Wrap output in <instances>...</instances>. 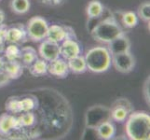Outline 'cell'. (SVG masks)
<instances>
[{"instance_id":"obj_27","label":"cell","mask_w":150,"mask_h":140,"mask_svg":"<svg viewBox=\"0 0 150 140\" xmlns=\"http://www.w3.org/2000/svg\"><path fill=\"white\" fill-rule=\"evenodd\" d=\"M39 1L44 5H47V6L58 7L63 5L65 2V0H39Z\"/></svg>"},{"instance_id":"obj_30","label":"cell","mask_w":150,"mask_h":140,"mask_svg":"<svg viewBox=\"0 0 150 140\" xmlns=\"http://www.w3.org/2000/svg\"><path fill=\"white\" fill-rule=\"evenodd\" d=\"M5 43H6V41H5V38L0 36V54L3 53V51L5 50Z\"/></svg>"},{"instance_id":"obj_14","label":"cell","mask_w":150,"mask_h":140,"mask_svg":"<svg viewBox=\"0 0 150 140\" xmlns=\"http://www.w3.org/2000/svg\"><path fill=\"white\" fill-rule=\"evenodd\" d=\"M108 50L111 55L125 53L131 50V42L129 38L125 36V34L120 35V37H117L110 43H108Z\"/></svg>"},{"instance_id":"obj_11","label":"cell","mask_w":150,"mask_h":140,"mask_svg":"<svg viewBox=\"0 0 150 140\" xmlns=\"http://www.w3.org/2000/svg\"><path fill=\"white\" fill-rule=\"evenodd\" d=\"M38 53L42 59L51 62L60 57V45L59 43L45 38L39 46Z\"/></svg>"},{"instance_id":"obj_5","label":"cell","mask_w":150,"mask_h":140,"mask_svg":"<svg viewBox=\"0 0 150 140\" xmlns=\"http://www.w3.org/2000/svg\"><path fill=\"white\" fill-rule=\"evenodd\" d=\"M49 29V23L44 18L35 16L31 18L26 25V31L28 38L39 42L47 38V33Z\"/></svg>"},{"instance_id":"obj_28","label":"cell","mask_w":150,"mask_h":140,"mask_svg":"<svg viewBox=\"0 0 150 140\" xmlns=\"http://www.w3.org/2000/svg\"><path fill=\"white\" fill-rule=\"evenodd\" d=\"M10 81H11V80L8 77L6 72L5 71L0 72V88L6 86V85H8L10 83Z\"/></svg>"},{"instance_id":"obj_17","label":"cell","mask_w":150,"mask_h":140,"mask_svg":"<svg viewBox=\"0 0 150 140\" xmlns=\"http://www.w3.org/2000/svg\"><path fill=\"white\" fill-rule=\"evenodd\" d=\"M96 133L97 136L100 138L105 140H109L115 136L116 127L110 121H106L96 127Z\"/></svg>"},{"instance_id":"obj_1","label":"cell","mask_w":150,"mask_h":140,"mask_svg":"<svg viewBox=\"0 0 150 140\" xmlns=\"http://www.w3.org/2000/svg\"><path fill=\"white\" fill-rule=\"evenodd\" d=\"M126 133L132 140L150 139V116L146 112H132L127 118Z\"/></svg>"},{"instance_id":"obj_12","label":"cell","mask_w":150,"mask_h":140,"mask_svg":"<svg viewBox=\"0 0 150 140\" xmlns=\"http://www.w3.org/2000/svg\"><path fill=\"white\" fill-rule=\"evenodd\" d=\"M68 64L64 58H57L48 63V73L60 79H64L69 74Z\"/></svg>"},{"instance_id":"obj_7","label":"cell","mask_w":150,"mask_h":140,"mask_svg":"<svg viewBox=\"0 0 150 140\" xmlns=\"http://www.w3.org/2000/svg\"><path fill=\"white\" fill-rule=\"evenodd\" d=\"M111 64L120 73H130L135 66V60L131 51H125V53H117L111 55Z\"/></svg>"},{"instance_id":"obj_3","label":"cell","mask_w":150,"mask_h":140,"mask_svg":"<svg viewBox=\"0 0 150 140\" xmlns=\"http://www.w3.org/2000/svg\"><path fill=\"white\" fill-rule=\"evenodd\" d=\"M87 68L94 73H103L109 69L111 65V54L107 48L95 47L84 56Z\"/></svg>"},{"instance_id":"obj_10","label":"cell","mask_w":150,"mask_h":140,"mask_svg":"<svg viewBox=\"0 0 150 140\" xmlns=\"http://www.w3.org/2000/svg\"><path fill=\"white\" fill-rule=\"evenodd\" d=\"M82 49L77 39L65 38L62 41L60 45V56L63 57L66 61L81 55Z\"/></svg>"},{"instance_id":"obj_19","label":"cell","mask_w":150,"mask_h":140,"mask_svg":"<svg viewBox=\"0 0 150 140\" xmlns=\"http://www.w3.org/2000/svg\"><path fill=\"white\" fill-rule=\"evenodd\" d=\"M17 124H16V131H20L24 128H30L35 125L37 122V117L32 111L22 113L20 116L16 117Z\"/></svg>"},{"instance_id":"obj_2","label":"cell","mask_w":150,"mask_h":140,"mask_svg":"<svg viewBox=\"0 0 150 140\" xmlns=\"http://www.w3.org/2000/svg\"><path fill=\"white\" fill-rule=\"evenodd\" d=\"M91 33L96 41L108 44L124 32L115 18L108 17L98 23Z\"/></svg>"},{"instance_id":"obj_22","label":"cell","mask_w":150,"mask_h":140,"mask_svg":"<svg viewBox=\"0 0 150 140\" xmlns=\"http://www.w3.org/2000/svg\"><path fill=\"white\" fill-rule=\"evenodd\" d=\"M103 13V6L99 0H91L88 4L87 15L91 19H98Z\"/></svg>"},{"instance_id":"obj_18","label":"cell","mask_w":150,"mask_h":140,"mask_svg":"<svg viewBox=\"0 0 150 140\" xmlns=\"http://www.w3.org/2000/svg\"><path fill=\"white\" fill-rule=\"evenodd\" d=\"M37 59H38V56L37 53V50L33 47H23V48H21V56L19 61L22 63L23 67H28Z\"/></svg>"},{"instance_id":"obj_8","label":"cell","mask_w":150,"mask_h":140,"mask_svg":"<svg viewBox=\"0 0 150 140\" xmlns=\"http://www.w3.org/2000/svg\"><path fill=\"white\" fill-rule=\"evenodd\" d=\"M132 112V105L125 98H120L113 103L110 107L111 119L117 122H123Z\"/></svg>"},{"instance_id":"obj_16","label":"cell","mask_w":150,"mask_h":140,"mask_svg":"<svg viewBox=\"0 0 150 140\" xmlns=\"http://www.w3.org/2000/svg\"><path fill=\"white\" fill-rule=\"evenodd\" d=\"M67 38V32L65 26H61L58 24L49 25L48 33H47V39L53 41L56 43H61Z\"/></svg>"},{"instance_id":"obj_15","label":"cell","mask_w":150,"mask_h":140,"mask_svg":"<svg viewBox=\"0 0 150 140\" xmlns=\"http://www.w3.org/2000/svg\"><path fill=\"white\" fill-rule=\"evenodd\" d=\"M5 72L10 80H18L23 73V65L19 60H6Z\"/></svg>"},{"instance_id":"obj_13","label":"cell","mask_w":150,"mask_h":140,"mask_svg":"<svg viewBox=\"0 0 150 140\" xmlns=\"http://www.w3.org/2000/svg\"><path fill=\"white\" fill-rule=\"evenodd\" d=\"M17 119L13 114L4 113L0 115V136H8L16 131Z\"/></svg>"},{"instance_id":"obj_21","label":"cell","mask_w":150,"mask_h":140,"mask_svg":"<svg viewBox=\"0 0 150 140\" xmlns=\"http://www.w3.org/2000/svg\"><path fill=\"white\" fill-rule=\"evenodd\" d=\"M30 74L34 77H43L48 74V62L44 59H37L28 66Z\"/></svg>"},{"instance_id":"obj_20","label":"cell","mask_w":150,"mask_h":140,"mask_svg":"<svg viewBox=\"0 0 150 140\" xmlns=\"http://www.w3.org/2000/svg\"><path fill=\"white\" fill-rule=\"evenodd\" d=\"M69 70L75 74H82L88 70L85 57L82 55H79L74 58L67 60Z\"/></svg>"},{"instance_id":"obj_23","label":"cell","mask_w":150,"mask_h":140,"mask_svg":"<svg viewBox=\"0 0 150 140\" xmlns=\"http://www.w3.org/2000/svg\"><path fill=\"white\" fill-rule=\"evenodd\" d=\"M3 53V57L6 60H19L21 56V48L19 45L10 43L7 47H5Z\"/></svg>"},{"instance_id":"obj_6","label":"cell","mask_w":150,"mask_h":140,"mask_svg":"<svg viewBox=\"0 0 150 140\" xmlns=\"http://www.w3.org/2000/svg\"><path fill=\"white\" fill-rule=\"evenodd\" d=\"M110 109L105 107H91L86 115V125L88 128L96 129L98 125L106 121H110Z\"/></svg>"},{"instance_id":"obj_9","label":"cell","mask_w":150,"mask_h":140,"mask_svg":"<svg viewBox=\"0 0 150 140\" xmlns=\"http://www.w3.org/2000/svg\"><path fill=\"white\" fill-rule=\"evenodd\" d=\"M27 31L26 27L23 26V24L17 23L14 26L8 27L6 36H5V41L8 43L21 45L25 42H27L28 40Z\"/></svg>"},{"instance_id":"obj_4","label":"cell","mask_w":150,"mask_h":140,"mask_svg":"<svg viewBox=\"0 0 150 140\" xmlns=\"http://www.w3.org/2000/svg\"><path fill=\"white\" fill-rule=\"evenodd\" d=\"M38 102L35 96H12L9 97L5 104L6 110L11 114H21L33 111L38 107Z\"/></svg>"},{"instance_id":"obj_31","label":"cell","mask_w":150,"mask_h":140,"mask_svg":"<svg viewBox=\"0 0 150 140\" xmlns=\"http://www.w3.org/2000/svg\"><path fill=\"white\" fill-rule=\"evenodd\" d=\"M4 21H5V13L3 10L0 9V25L4 23Z\"/></svg>"},{"instance_id":"obj_24","label":"cell","mask_w":150,"mask_h":140,"mask_svg":"<svg viewBox=\"0 0 150 140\" xmlns=\"http://www.w3.org/2000/svg\"><path fill=\"white\" fill-rule=\"evenodd\" d=\"M10 8L15 13L24 14L30 9V1L29 0H11Z\"/></svg>"},{"instance_id":"obj_29","label":"cell","mask_w":150,"mask_h":140,"mask_svg":"<svg viewBox=\"0 0 150 140\" xmlns=\"http://www.w3.org/2000/svg\"><path fill=\"white\" fill-rule=\"evenodd\" d=\"M149 77L146 79V82H144V99L146 101V104L149 106V99H150V96H149V87H150V84H149Z\"/></svg>"},{"instance_id":"obj_26","label":"cell","mask_w":150,"mask_h":140,"mask_svg":"<svg viewBox=\"0 0 150 140\" xmlns=\"http://www.w3.org/2000/svg\"><path fill=\"white\" fill-rule=\"evenodd\" d=\"M138 17H140L144 22L149 23L150 20V3L144 2L138 9Z\"/></svg>"},{"instance_id":"obj_25","label":"cell","mask_w":150,"mask_h":140,"mask_svg":"<svg viewBox=\"0 0 150 140\" xmlns=\"http://www.w3.org/2000/svg\"><path fill=\"white\" fill-rule=\"evenodd\" d=\"M121 20L124 26L127 28H134L135 26H137L139 22L136 13H134L132 11H127L122 13Z\"/></svg>"}]
</instances>
